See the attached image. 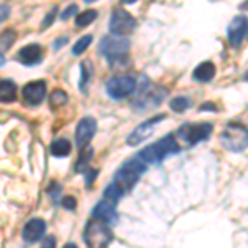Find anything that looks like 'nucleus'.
<instances>
[{"label": "nucleus", "mask_w": 248, "mask_h": 248, "mask_svg": "<svg viewBox=\"0 0 248 248\" xmlns=\"http://www.w3.org/2000/svg\"><path fill=\"white\" fill-rule=\"evenodd\" d=\"M181 151L177 139L174 134H167L161 138L159 141H155L151 146L144 147L142 151L138 153V159H141L146 164H161L167 155L177 154Z\"/></svg>", "instance_id": "1"}, {"label": "nucleus", "mask_w": 248, "mask_h": 248, "mask_svg": "<svg viewBox=\"0 0 248 248\" xmlns=\"http://www.w3.org/2000/svg\"><path fill=\"white\" fill-rule=\"evenodd\" d=\"M146 169H147L146 162L139 161L138 157L129 159V161H126L118 170H116L114 184H118L124 194H127V192H131L134 189V186L139 182V179L142 177Z\"/></svg>", "instance_id": "2"}, {"label": "nucleus", "mask_w": 248, "mask_h": 248, "mask_svg": "<svg viewBox=\"0 0 248 248\" xmlns=\"http://www.w3.org/2000/svg\"><path fill=\"white\" fill-rule=\"evenodd\" d=\"M220 142L227 151L242 153L248 146V127L240 123H229L220 134Z\"/></svg>", "instance_id": "3"}, {"label": "nucleus", "mask_w": 248, "mask_h": 248, "mask_svg": "<svg viewBox=\"0 0 248 248\" xmlns=\"http://www.w3.org/2000/svg\"><path fill=\"white\" fill-rule=\"evenodd\" d=\"M83 238H85L86 247L90 248H108V245L113 240V232L109 225L98 220L88 222L85 232H83Z\"/></svg>", "instance_id": "4"}, {"label": "nucleus", "mask_w": 248, "mask_h": 248, "mask_svg": "<svg viewBox=\"0 0 248 248\" xmlns=\"http://www.w3.org/2000/svg\"><path fill=\"white\" fill-rule=\"evenodd\" d=\"M212 131H214V124L212 123H186L177 129V138L187 146H194V144L209 139Z\"/></svg>", "instance_id": "5"}, {"label": "nucleus", "mask_w": 248, "mask_h": 248, "mask_svg": "<svg viewBox=\"0 0 248 248\" xmlns=\"http://www.w3.org/2000/svg\"><path fill=\"white\" fill-rule=\"evenodd\" d=\"M99 50L105 55V58L109 63H119L129 53V42L123 37H116V35H108L101 40Z\"/></svg>", "instance_id": "6"}, {"label": "nucleus", "mask_w": 248, "mask_h": 248, "mask_svg": "<svg viewBox=\"0 0 248 248\" xmlns=\"http://www.w3.org/2000/svg\"><path fill=\"white\" fill-rule=\"evenodd\" d=\"M167 96V90L161 86H153L149 81L144 83V88H139L138 98L134 99V106L139 111L151 109L154 106H159Z\"/></svg>", "instance_id": "7"}, {"label": "nucleus", "mask_w": 248, "mask_h": 248, "mask_svg": "<svg viewBox=\"0 0 248 248\" xmlns=\"http://www.w3.org/2000/svg\"><path fill=\"white\" fill-rule=\"evenodd\" d=\"M138 88V81L129 75H116L106 83V93L113 99H123L133 94Z\"/></svg>", "instance_id": "8"}, {"label": "nucleus", "mask_w": 248, "mask_h": 248, "mask_svg": "<svg viewBox=\"0 0 248 248\" xmlns=\"http://www.w3.org/2000/svg\"><path fill=\"white\" fill-rule=\"evenodd\" d=\"M138 27V20H136L129 12L124 9H114L113 15L109 18V30L111 35L116 37H123V35L133 33Z\"/></svg>", "instance_id": "9"}, {"label": "nucleus", "mask_w": 248, "mask_h": 248, "mask_svg": "<svg viewBox=\"0 0 248 248\" xmlns=\"http://www.w3.org/2000/svg\"><path fill=\"white\" fill-rule=\"evenodd\" d=\"M162 119H166V114H164V113L155 114L154 118H149L147 121L141 123L138 127H134V129L131 131V134L127 136L126 142L129 144V146H138V144H141L142 141H146V139L149 138L151 134H153L154 127L157 126V124L161 123Z\"/></svg>", "instance_id": "10"}, {"label": "nucleus", "mask_w": 248, "mask_h": 248, "mask_svg": "<svg viewBox=\"0 0 248 248\" xmlns=\"http://www.w3.org/2000/svg\"><path fill=\"white\" fill-rule=\"evenodd\" d=\"M46 96V83L43 79H37V81H30L23 86L22 98L27 106H38L40 103L45 99Z\"/></svg>", "instance_id": "11"}, {"label": "nucleus", "mask_w": 248, "mask_h": 248, "mask_svg": "<svg viewBox=\"0 0 248 248\" xmlns=\"http://www.w3.org/2000/svg\"><path fill=\"white\" fill-rule=\"evenodd\" d=\"M247 33H248V18L245 15H237L230 22L229 30H227V37H229L230 45L235 48L240 46L243 40H245Z\"/></svg>", "instance_id": "12"}, {"label": "nucleus", "mask_w": 248, "mask_h": 248, "mask_svg": "<svg viewBox=\"0 0 248 248\" xmlns=\"http://www.w3.org/2000/svg\"><path fill=\"white\" fill-rule=\"evenodd\" d=\"M96 129H98V124H96L93 118H83L78 123L77 131H75V139H77V146L79 149H83V147H86L90 144L91 139L94 138Z\"/></svg>", "instance_id": "13"}, {"label": "nucleus", "mask_w": 248, "mask_h": 248, "mask_svg": "<svg viewBox=\"0 0 248 248\" xmlns=\"http://www.w3.org/2000/svg\"><path fill=\"white\" fill-rule=\"evenodd\" d=\"M45 230H46V223L45 220L42 218H31L29 222L25 223V227H23L22 230V237L25 242L29 243H35L38 242L40 238L45 235Z\"/></svg>", "instance_id": "14"}, {"label": "nucleus", "mask_w": 248, "mask_h": 248, "mask_svg": "<svg viewBox=\"0 0 248 248\" xmlns=\"http://www.w3.org/2000/svg\"><path fill=\"white\" fill-rule=\"evenodd\" d=\"M43 55H42V46L37 45V43H30V45H25L23 48H20L17 53V60L22 65L25 66H33L37 63L42 62Z\"/></svg>", "instance_id": "15"}, {"label": "nucleus", "mask_w": 248, "mask_h": 248, "mask_svg": "<svg viewBox=\"0 0 248 248\" xmlns=\"http://www.w3.org/2000/svg\"><path fill=\"white\" fill-rule=\"evenodd\" d=\"M91 214H93L94 220L106 223V225H111V223H114L116 220H118V214H116L114 205L109 202H106V201H101V202L96 203Z\"/></svg>", "instance_id": "16"}, {"label": "nucleus", "mask_w": 248, "mask_h": 248, "mask_svg": "<svg viewBox=\"0 0 248 248\" xmlns=\"http://www.w3.org/2000/svg\"><path fill=\"white\" fill-rule=\"evenodd\" d=\"M215 73H217V68L212 62H202L195 66V70L192 71V78L197 83H209L215 78Z\"/></svg>", "instance_id": "17"}, {"label": "nucleus", "mask_w": 248, "mask_h": 248, "mask_svg": "<svg viewBox=\"0 0 248 248\" xmlns=\"http://www.w3.org/2000/svg\"><path fill=\"white\" fill-rule=\"evenodd\" d=\"M17 99V85L12 79H0V101L14 103Z\"/></svg>", "instance_id": "18"}, {"label": "nucleus", "mask_w": 248, "mask_h": 248, "mask_svg": "<svg viewBox=\"0 0 248 248\" xmlns=\"http://www.w3.org/2000/svg\"><path fill=\"white\" fill-rule=\"evenodd\" d=\"M93 78V63L90 60H83L79 63V90L86 91V86L90 85Z\"/></svg>", "instance_id": "19"}, {"label": "nucleus", "mask_w": 248, "mask_h": 248, "mask_svg": "<svg viewBox=\"0 0 248 248\" xmlns=\"http://www.w3.org/2000/svg\"><path fill=\"white\" fill-rule=\"evenodd\" d=\"M50 153L51 155H55V157H66V155H70L71 153V144L65 138H58L51 142Z\"/></svg>", "instance_id": "20"}, {"label": "nucleus", "mask_w": 248, "mask_h": 248, "mask_svg": "<svg viewBox=\"0 0 248 248\" xmlns=\"http://www.w3.org/2000/svg\"><path fill=\"white\" fill-rule=\"evenodd\" d=\"M93 154H94V151H93V147H91V146L83 147V149L79 151L78 161H77V164H75V170H77V172H86L88 169H90V161L93 159Z\"/></svg>", "instance_id": "21"}, {"label": "nucleus", "mask_w": 248, "mask_h": 248, "mask_svg": "<svg viewBox=\"0 0 248 248\" xmlns=\"http://www.w3.org/2000/svg\"><path fill=\"white\" fill-rule=\"evenodd\" d=\"M124 195V192L121 190V187L118 186V184H109V186L105 189V194H103V197H105L106 202L113 203V205L116 207V203H118L119 201H121V197Z\"/></svg>", "instance_id": "22"}, {"label": "nucleus", "mask_w": 248, "mask_h": 248, "mask_svg": "<svg viewBox=\"0 0 248 248\" xmlns=\"http://www.w3.org/2000/svg\"><path fill=\"white\" fill-rule=\"evenodd\" d=\"M192 101L187 96H175V98L170 99V109L174 113H186L187 109L190 108Z\"/></svg>", "instance_id": "23"}, {"label": "nucleus", "mask_w": 248, "mask_h": 248, "mask_svg": "<svg viewBox=\"0 0 248 248\" xmlns=\"http://www.w3.org/2000/svg\"><path fill=\"white\" fill-rule=\"evenodd\" d=\"M96 17H98V12L96 10H85L79 15H77L75 23H77V27H79V29H83V27H88L90 23H93Z\"/></svg>", "instance_id": "24"}, {"label": "nucleus", "mask_w": 248, "mask_h": 248, "mask_svg": "<svg viewBox=\"0 0 248 248\" xmlns=\"http://www.w3.org/2000/svg\"><path fill=\"white\" fill-rule=\"evenodd\" d=\"M17 40V31L15 30H5L3 33H0V51H7L14 45Z\"/></svg>", "instance_id": "25"}, {"label": "nucleus", "mask_w": 248, "mask_h": 248, "mask_svg": "<svg viewBox=\"0 0 248 248\" xmlns=\"http://www.w3.org/2000/svg\"><path fill=\"white\" fill-rule=\"evenodd\" d=\"M66 99H68V96H66L65 91H63V90H55V91H51V93H50V106L57 109V108L65 105Z\"/></svg>", "instance_id": "26"}, {"label": "nucleus", "mask_w": 248, "mask_h": 248, "mask_svg": "<svg viewBox=\"0 0 248 248\" xmlns=\"http://www.w3.org/2000/svg\"><path fill=\"white\" fill-rule=\"evenodd\" d=\"M91 42H93V35H85V37H81L78 40L77 43L73 45V55H81L86 51V48L91 45Z\"/></svg>", "instance_id": "27"}, {"label": "nucleus", "mask_w": 248, "mask_h": 248, "mask_svg": "<svg viewBox=\"0 0 248 248\" xmlns=\"http://www.w3.org/2000/svg\"><path fill=\"white\" fill-rule=\"evenodd\" d=\"M46 192H48V195H50V197L53 199L55 203H57L58 201H62V199H60V192H62V189H60L58 182H55V181L50 182V186H48Z\"/></svg>", "instance_id": "28"}, {"label": "nucleus", "mask_w": 248, "mask_h": 248, "mask_svg": "<svg viewBox=\"0 0 248 248\" xmlns=\"http://www.w3.org/2000/svg\"><path fill=\"white\" fill-rule=\"evenodd\" d=\"M78 14V5L77 3H71V5H68L65 10L62 12V15H60V18L62 20H68L71 17V15H77Z\"/></svg>", "instance_id": "29"}, {"label": "nucleus", "mask_w": 248, "mask_h": 248, "mask_svg": "<svg viewBox=\"0 0 248 248\" xmlns=\"http://www.w3.org/2000/svg\"><path fill=\"white\" fill-rule=\"evenodd\" d=\"M62 205H63V209H66V210L77 209V199L71 197V195H66V197L62 199Z\"/></svg>", "instance_id": "30"}, {"label": "nucleus", "mask_w": 248, "mask_h": 248, "mask_svg": "<svg viewBox=\"0 0 248 248\" xmlns=\"http://www.w3.org/2000/svg\"><path fill=\"white\" fill-rule=\"evenodd\" d=\"M57 7H53V9H51V12H48L46 14V17H45V20H43L42 22V30H45L48 25H51V23H53V20H55V15H57Z\"/></svg>", "instance_id": "31"}, {"label": "nucleus", "mask_w": 248, "mask_h": 248, "mask_svg": "<svg viewBox=\"0 0 248 248\" xmlns=\"http://www.w3.org/2000/svg\"><path fill=\"white\" fill-rule=\"evenodd\" d=\"M85 174H86V186L90 187L91 184H93L94 179H96V175H98V170H96V169H88Z\"/></svg>", "instance_id": "32"}, {"label": "nucleus", "mask_w": 248, "mask_h": 248, "mask_svg": "<svg viewBox=\"0 0 248 248\" xmlns=\"http://www.w3.org/2000/svg\"><path fill=\"white\" fill-rule=\"evenodd\" d=\"M10 15V7L9 5H0V23L5 22Z\"/></svg>", "instance_id": "33"}, {"label": "nucleus", "mask_w": 248, "mask_h": 248, "mask_svg": "<svg viewBox=\"0 0 248 248\" xmlns=\"http://www.w3.org/2000/svg\"><path fill=\"white\" fill-rule=\"evenodd\" d=\"M42 248H55V238L53 237H46L45 240H43Z\"/></svg>", "instance_id": "34"}, {"label": "nucleus", "mask_w": 248, "mask_h": 248, "mask_svg": "<svg viewBox=\"0 0 248 248\" xmlns=\"http://www.w3.org/2000/svg\"><path fill=\"white\" fill-rule=\"evenodd\" d=\"M66 43H68V37H60V38L57 40V42H55V45H53V46L58 50L60 46H62V45H66Z\"/></svg>", "instance_id": "35"}, {"label": "nucleus", "mask_w": 248, "mask_h": 248, "mask_svg": "<svg viewBox=\"0 0 248 248\" xmlns=\"http://www.w3.org/2000/svg\"><path fill=\"white\" fill-rule=\"evenodd\" d=\"M201 109H202V111H207V109H210V111H217V108H215L214 103H203V105L201 106Z\"/></svg>", "instance_id": "36"}, {"label": "nucleus", "mask_w": 248, "mask_h": 248, "mask_svg": "<svg viewBox=\"0 0 248 248\" xmlns=\"http://www.w3.org/2000/svg\"><path fill=\"white\" fill-rule=\"evenodd\" d=\"M3 65H5V57L0 53V66H3Z\"/></svg>", "instance_id": "37"}, {"label": "nucleus", "mask_w": 248, "mask_h": 248, "mask_svg": "<svg viewBox=\"0 0 248 248\" xmlns=\"http://www.w3.org/2000/svg\"><path fill=\"white\" fill-rule=\"evenodd\" d=\"M63 248H78L77 245H75V243H66V245L65 247H63Z\"/></svg>", "instance_id": "38"}, {"label": "nucleus", "mask_w": 248, "mask_h": 248, "mask_svg": "<svg viewBox=\"0 0 248 248\" xmlns=\"http://www.w3.org/2000/svg\"><path fill=\"white\" fill-rule=\"evenodd\" d=\"M245 78H247V79H248V73H247V75H245Z\"/></svg>", "instance_id": "39"}]
</instances>
